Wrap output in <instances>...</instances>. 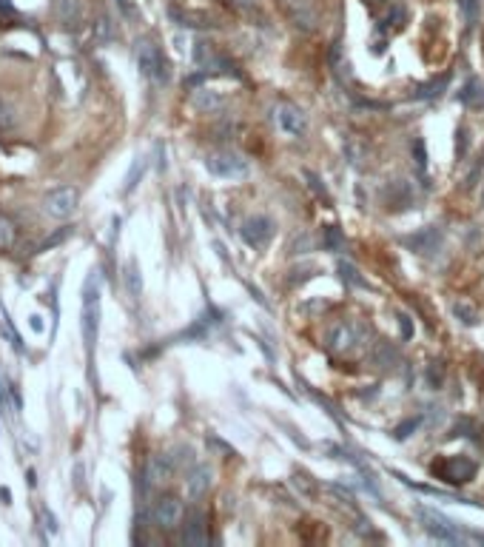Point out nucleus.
I'll return each instance as SVG.
<instances>
[{"mask_svg":"<svg viewBox=\"0 0 484 547\" xmlns=\"http://www.w3.org/2000/svg\"><path fill=\"white\" fill-rule=\"evenodd\" d=\"M322 240H325L328 251H333V254L345 251V237L339 234V229H336V226H328V229H325V234H322Z\"/></svg>","mask_w":484,"mask_h":547,"instance_id":"nucleus-21","label":"nucleus"},{"mask_svg":"<svg viewBox=\"0 0 484 547\" xmlns=\"http://www.w3.org/2000/svg\"><path fill=\"white\" fill-rule=\"evenodd\" d=\"M14 240H17V226L0 214V249H11Z\"/></svg>","mask_w":484,"mask_h":547,"instance_id":"nucleus-19","label":"nucleus"},{"mask_svg":"<svg viewBox=\"0 0 484 547\" xmlns=\"http://www.w3.org/2000/svg\"><path fill=\"white\" fill-rule=\"evenodd\" d=\"M482 206H484V191H482Z\"/></svg>","mask_w":484,"mask_h":547,"instance_id":"nucleus-37","label":"nucleus"},{"mask_svg":"<svg viewBox=\"0 0 484 547\" xmlns=\"http://www.w3.org/2000/svg\"><path fill=\"white\" fill-rule=\"evenodd\" d=\"M154 522L163 531H174L183 522V502H177L174 496H166L154 505Z\"/></svg>","mask_w":484,"mask_h":547,"instance_id":"nucleus-10","label":"nucleus"},{"mask_svg":"<svg viewBox=\"0 0 484 547\" xmlns=\"http://www.w3.org/2000/svg\"><path fill=\"white\" fill-rule=\"evenodd\" d=\"M339 274H342V279H348L351 285H362V288H368V282L359 276V271H356L351 263H339Z\"/></svg>","mask_w":484,"mask_h":547,"instance_id":"nucleus-25","label":"nucleus"},{"mask_svg":"<svg viewBox=\"0 0 484 547\" xmlns=\"http://www.w3.org/2000/svg\"><path fill=\"white\" fill-rule=\"evenodd\" d=\"M191 103L200 109V111H220L223 106H226V97L220 94V91H214V89H197L194 94H191Z\"/></svg>","mask_w":484,"mask_h":547,"instance_id":"nucleus-15","label":"nucleus"},{"mask_svg":"<svg viewBox=\"0 0 484 547\" xmlns=\"http://www.w3.org/2000/svg\"><path fill=\"white\" fill-rule=\"evenodd\" d=\"M405 246L413 249L416 254H430V251H436L442 246V229L439 226H428V229L405 237Z\"/></svg>","mask_w":484,"mask_h":547,"instance_id":"nucleus-11","label":"nucleus"},{"mask_svg":"<svg viewBox=\"0 0 484 547\" xmlns=\"http://www.w3.org/2000/svg\"><path fill=\"white\" fill-rule=\"evenodd\" d=\"M0 411L6 413V385H3V379H0Z\"/></svg>","mask_w":484,"mask_h":547,"instance_id":"nucleus-34","label":"nucleus"},{"mask_svg":"<svg viewBox=\"0 0 484 547\" xmlns=\"http://www.w3.org/2000/svg\"><path fill=\"white\" fill-rule=\"evenodd\" d=\"M77 206H80V194H77V189H71V186H60V189L49 191L46 200H43V211H46L49 217H54V220L71 217V214L77 211Z\"/></svg>","mask_w":484,"mask_h":547,"instance_id":"nucleus-6","label":"nucleus"},{"mask_svg":"<svg viewBox=\"0 0 484 547\" xmlns=\"http://www.w3.org/2000/svg\"><path fill=\"white\" fill-rule=\"evenodd\" d=\"M126 288H128V293H131V296H140V291H143L140 269H137V263H134V260L126 266Z\"/></svg>","mask_w":484,"mask_h":547,"instance_id":"nucleus-20","label":"nucleus"},{"mask_svg":"<svg viewBox=\"0 0 484 547\" xmlns=\"http://www.w3.org/2000/svg\"><path fill=\"white\" fill-rule=\"evenodd\" d=\"M448 80H450V77L445 74V77H442L439 83H430V86H422V89L416 91V97H422V100H428V97H439V94L445 91V86H448Z\"/></svg>","mask_w":484,"mask_h":547,"instance_id":"nucleus-24","label":"nucleus"},{"mask_svg":"<svg viewBox=\"0 0 484 547\" xmlns=\"http://www.w3.org/2000/svg\"><path fill=\"white\" fill-rule=\"evenodd\" d=\"M31 328H34V331H43V319H40V316H37V313H34V316H31Z\"/></svg>","mask_w":484,"mask_h":547,"instance_id":"nucleus-35","label":"nucleus"},{"mask_svg":"<svg viewBox=\"0 0 484 547\" xmlns=\"http://www.w3.org/2000/svg\"><path fill=\"white\" fill-rule=\"evenodd\" d=\"M305 177H308V183H311V189L316 191V197H322V200H331V197H328V189H325V183H322V180H319L313 171H305Z\"/></svg>","mask_w":484,"mask_h":547,"instance_id":"nucleus-28","label":"nucleus"},{"mask_svg":"<svg viewBox=\"0 0 484 547\" xmlns=\"http://www.w3.org/2000/svg\"><path fill=\"white\" fill-rule=\"evenodd\" d=\"M453 313L462 319V325H470V328H473V325L479 322V311H476L470 302H456V305H453Z\"/></svg>","mask_w":484,"mask_h":547,"instance_id":"nucleus-22","label":"nucleus"},{"mask_svg":"<svg viewBox=\"0 0 484 547\" xmlns=\"http://www.w3.org/2000/svg\"><path fill=\"white\" fill-rule=\"evenodd\" d=\"M71 231H74V229H71V226H66V229H63V231H54V234H51V237H49V240H46V243H43V246H40V251H49V249H51V246H60V243H66V240H69V237H71Z\"/></svg>","mask_w":484,"mask_h":547,"instance_id":"nucleus-26","label":"nucleus"},{"mask_svg":"<svg viewBox=\"0 0 484 547\" xmlns=\"http://www.w3.org/2000/svg\"><path fill=\"white\" fill-rule=\"evenodd\" d=\"M271 114H273V123H276V129H279L282 134H288V137H305V131H308V114H305L299 106L276 103V106L271 109Z\"/></svg>","mask_w":484,"mask_h":547,"instance_id":"nucleus-5","label":"nucleus"},{"mask_svg":"<svg viewBox=\"0 0 484 547\" xmlns=\"http://www.w3.org/2000/svg\"><path fill=\"white\" fill-rule=\"evenodd\" d=\"M208 533H206V519L203 513H191V519L183 528V545H206Z\"/></svg>","mask_w":484,"mask_h":547,"instance_id":"nucleus-14","label":"nucleus"},{"mask_svg":"<svg viewBox=\"0 0 484 547\" xmlns=\"http://www.w3.org/2000/svg\"><path fill=\"white\" fill-rule=\"evenodd\" d=\"M345 154L351 157V163H353V166H359V163H362V157H365V151L359 149V143H356V140H348V143H345Z\"/></svg>","mask_w":484,"mask_h":547,"instance_id":"nucleus-27","label":"nucleus"},{"mask_svg":"<svg viewBox=\"0 0 484 547\" xmlns=\"http://www.w3.org/2000/svg\"><path fill=\"white\" fill-rule=\"evenodd\" d=\"M396 319H399V328H402V336H405V339H410V336H413V325H410V316L399 311V313H396Z\"/></svg>","mask_w":484,"mask_h":547,"instance_id":"nucleus-29","label":"nucleus"},{"mask_svg":"<svg viewBox=\"0 0 484 547\" xmlns=\"http://www.w3.org/2000/svg\"><path fill=\"white\" fill-rule=\"evenodd\" d=\"M237 3H240V6H251V3H253V0H237Z\"/></svg>","mask_w":484,"mask_h":547,"instance_id":"nucleus-36","label":"nucleus"},{"mask_svg":"<svg viewBox=\"0 0 484 547\" xmlns=\"http://www.w3.org/2000/svg\"><path fill=\"white\" fill-rule=\"evenodd\" d=\"M419 519H422V528H425L433 539H439V542H462L459 528H456L453 522H448L445 516L430 513V511H419Z\"/></svg>","mask_w":484,"mask_h":547,"instance_id":"nucleus-9","label":"nucleus"},{"mask_svg":"<svg viewBox=\"0 0 484 547\" xmlns=\"http://www.w3.org/2000/svg\"><path fill=\"white\" fill-rule=\"evenodd\" d=\"M211 479H214V471L208 468V465H200L191 476H188V493L191 496H203V493H208V488H211Z\"/></svg>","mask_w":484,"mask_h":547,"instance_id":"nucleus-16","label":"nucleus"},{"mask_svg":"<svg viewBox=\"0 0 484 547\" xmlns=\"http://www.w3.org/2000/svg\"><path fill=\"white\" fill-rule=\"evenodd\" d=\"M143 171H146V160L140 157L134 166H131V171H128V177H126V186H123V191L128 194V191H134V186H137V180L143 177Z\"/></svg>","mask_w":484,"mask_h":547,"instance_id":"nucleus-23","label":"nucleus"},{"mask_svg":"<svg viewBox=\"0 0 484 547\" xmlns=\"http://www.w3.org/2000/svg\"><path fill=\"white\" fill-rule=\"evenodd\" d=\"M240 234L251 249H262V246L273 237V220L265 217V214H253V217H248V220L242 223Z\"/></svg>","mask_w":484,"mask_h":547,"instance_id":"nucleus-7","label":"nucleus"},{"mask_svg":"<svg viewBox=\"0 0 484 547\" xmlns=\"http://www.w3.org/2000/svg\"><path fill=\"white\" fill-rule=\"evenodd\" d=\"M171 473H174V465H171L168 456L157 453V456L148 459V468H146V479H148V485H166V482L171 479Z\"/></svg>","mask_w":484,"mask_h":547,"instance_id":"nucleus-12","label":"nucleus"},{"mask_svg":"<svg viewBox=\"0 0 484 547\" xmlns=\"http://www.w3.org/2000/svg\"><path fill=\"white\" fill-rule=\"evenodd\" d=\"M459 6H462V11L468 14V20H473V17H476V6H479V0H459Z\"/></svg>","mask_w":484,"mask_h":547,"instance_id":"nucleus-32","label":"nucleus"},{"mask_svg":"<svg viewBox=\"0 0 484 547\" xmlns=\"http://www.w3.org/2000/svg\"><path fill=\"white\" fill-rule=\"evenodd\" d=\"M413 149H416V163H419V169H425V166H428V154H425V143H422V140H416V143H413Z\"/></svg>","mask_w":484,"mask_h":547,"instance_id":"nucleus-30","label":"nucleus"},{"mask_svg":"<svg viewBox=\"0 0 484 547\" xmlns=\"http://www.w3.org/2000/svg\"><path fill=\"white\" fill-rule=\"evenodd\" d=\"M459 100H462L465 106H473V109L484 106V83L482 80H470V83L459 91Z\"/></svg>","mask_w":484,"mask_h":547,"instance_id":"nucleus-17","label":"nucleus"},{"mask_svg":"<svg viewBox=\"0 0 484 547\" xmlns=\"http://www.w3.org/2000/svg\"><path fill=\"white\" fill-rule=\"evenodd\" d=\"M206 171L220 180H242L251 174V166L237 151H211L206 157Z\"/></svg>","mask_w":484,"mask_h":547,"instance_id":"nucleus-2","label":"nucleus"},{"mask_svg":"<svg viewBox=\"0 0 484 547\" xmlns=\"http://www.w3.org/2000/svg\"><path fill=\"white\" fill-rule=\"evenodd\" d=\"M433 476H439L450 485H465L476 476V462L470 456H445L442 462L433 465Z\"/></svg>","mask_w":484,"mask_h":547,"instance_id":"nucleus-4","label":"nucleus"},{"mask_svg":"<svg viewBox=\"0 0 484 547\" xmlns=\"http://www.w3.org/2000/svg\"><path fill=\"white\" fill-rule=\"evenodd\" d=\"M134 54H137V66H140V71H143L146 77H151V80H157V83H166V80H168V63H166L163 51H160L151 40H137Z\"/></svg>","mask_w":484,"mask_h":547,"instance_id":"nucleus-3","label":"nucleus"},{"mask_svg":"<svg viewBox=\"0 0 484 547\" xmlns=\"http://www.w3.org/2000/svg\"><path fill=\"white\" fill-rule=\"evenodd\" d=\"M43 519H46V533L54 536V533H57V519H54V513H51V511H43Z\"/></svg>","mask_w":484,"mask_h":547,"instance_id":"nucleus-31","label":"nucleus"},{"mask_svg":"<svg viewBox=\"0 0 484 547\" xmlns=\"http://www.w3.org/2000/svg\"><path fill=\"white\" fill-rule=\"evenodd\" d=\"M80 331H83L86 351L91 353L94 345H97V333H100V276H97V271L89 274V279H86V285H83Z\"/></svg>","mask_w":484,"mask_h":547,"instance_id":"nucleus-1","label":"nucleus"},{"mask_svg":"<svg viewBox=\"0 0 484 547\" xmlns=\"http://www.w3.org/2000/svg\"><path fill=\"white\" fill-rule=\"evenodd\" d=\"M285 9H288V14H291V20H293L296 26H302L305 31L313 29L316 14H313V9L308 6V0H285Z\"/></svg>","mask_w":484,"mask_h":547,"instance_id":"nucleus-13","label":"nucleus"},{"mask_svg":"<svg viewBox=\"0 0 484 547\" xmlns=\"http://www.w3.org/2000/svg\"><path fill=\"white\" fill-rule=\"evenodd\" d=\"M11 123V117H9V109L6 106H0V126H9Z\"/></svg>","mask_w":484,"mask_h":547,"instance_id":"nucleus-33","label":"nucleus"},{"mask_svg":"<svg viewBox=\"0 0 484 547\" xmlns=\"http://www.w3.org/2000/svg\"><path fill=\"white\" fill-rule=\"evenodd\" d=\"M57 14H60L63 23L74 26L80 20V14H83V6H80V0H57Z\"/></svg>","mask_w":484,"mask_h":547,"instance_id":"nucleus-18","label":"nucleus"},{"mask_svg":"<svg viewBox=\"0 0 484 547\" xmlns=\"http://www.w3.org/2000/svg\"><path fill=\"white\" fill-rule=\"evenodd\" d=\"M328 348L336 351V353H348L359 345V328L353 322H336L328 328V336H325Z\"/></svg>","mask_w":484,"mask_h":547,"instance_id":"nucleus-8","label":"nucleus"}]
</instances>
